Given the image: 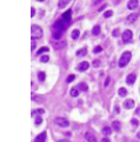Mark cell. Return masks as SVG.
<instances>
[{
	"label": "cell",
	"mask_w": 140,
	"mask_h": 142,
	"mask_svg": "<svg viewBox=\"0 0 140 142\" xmlns=\"http://www.w3.org/2000/svg\"><path fill=\"white\" fill-rule=\"evenodd\" d=\"M86 54H87V47H84V48H81L80 51H78L77 52L78 57H84V55H86Z\"/></svg>",
	"instance_id": "19"
},
{
	"label": "cell",
	"mask_w": 140,
	"mask_h": 142,
	"mask_svg": "<svg viewBox=\"0 0 140 142\" xmlns=\"http://www.w3.org/2000/svg\"><path fill=\"white\" fill-rule=\"evenodd\" d=\"M70 94H71L72 98H77L78 95H79V89L78 88H72L71 89V92H70Z\"/></svg>",
	"instance_id": "21"
},
{
	"label": "cell",
	"mask_w": 140,
	"mask_h": 142,
	"mask_svg": "<svg viewBox=\"0 0 140 142\" xmlns=\"http://www.w3.org/2000/svg\"><path fill=\"white\" fill-rule=\"evenodd\" d=\"M112 35L113 36H118V35H119V29H114V31L112 32Z\"/></svg>",
	"instance_id": "33"
},
{
	"label": "cell",
	"mask_w": 140,
	"mask_h": 142,
	"mask_svg": "<svg viewBox=\"0 0 140 142\" xmlns=\"http://www.w3.org/2000/svg\"><path fill=\"white\" fill-rule=\"evenodd\" d=\"M71 19H72V11H70V9L66 11L65 13H63V15H61V20H63L66 25L71 22Z\"/></svg>",
	"instance_id": "6"
},
{
	"label": "cell",
	"mask_w": 140,
	"mask_h": 142,
	"mask_svg": "<svg viewBox=\"0 0 140 142\" xmlns=\"http://www.w3.org/2000/svg\"><path fill=\"white\" fill-rule=\"evenodd\" d=\"M58 142H70V141H68V140H65V139H64V140H59Z\"/></svg>",
	"instance_id": "42"
},
{
	"label": "cell",
	"mask_w": 140,
	"mask_h": 142,
	"mask_svg": "<svg viewBox=\"0 0 140 142\" xmlns=\"http://www.w3.org/2000/svg\"><path fill=\"white\" fill-rule=\"evenodd\" d=\"M44 109L42 108H38V109H34V111L32 112V116H36V115H39L40 116V114H44Z\"/></svg>",
	"instance_id": "17"
},
{
	"label": "cell",
	"mask_w": 140,
	"mask_h": 142,
	"mask_svg": "<svg viewBox=\"0 0 140 142\" xmlns=\"http://www.w3.org/2000/svg\"><path fill=\"white\" fill-rule=\"evenodd\" d=\"M31 36L32 39H38L42 36V28L38 25H32L31 27Z\"/></svg>",
	"instance_id": "2"
},
{
	"label": "cell",
	"mask_w": 140,
	"mask_h": 142,
	"mask_svg": "<svg viewBox=\"0 0 140 142\" xmlns=\"http://www.w3.org/2000/svg\"><path fill=\"white\" fill-rule=\"evenodd\" d=\"M134 100H132V99H128V100H126V101L124 102V107L126 108V109H132L133 107H134Z\"/></svg>",
	"instance_id": "10"
},
{
	"label": "cell",
	"mask_w": 140,
	"mask_h": 142,
	"mask_svg": "<svg viewBox=\"0 0 140 142\" xmlns=\"http://www.w3.org/2000/svg\"><path fill=\"white\" fill-rule=\"evenodd\" d=\"M34 122H35V124H41L42 123V119H41V116H36Z\"/></svg>",
	"instance_id": "30"
},
{
	"label": "cell",
	"mask_w": 140,
	"mask_h": 142,
	"mask_svg": "<svg viewBox=\"0 0 140 142\" xmlns=\"http://www.w3.org/2000/svg\"><path fill=\"white\" fill-rule=\"evenodd\" d=\"M74 79H75V76L73 75V74H71V75H68V78L66 79V81H67L68 84H70V82H72V81L74 80Z\"/></svg>",
	"instance_id": "31"
},
{
	"label": "cell",
	"mask_w": 140,
	"mask_h": 142,
	"mask_svg": "<svg viewBox=\"0 0 140 142\" xmlns=\"http://www.w3.org/2000/svg\"><path fill=\"white\" fill-rule=\"evenodd\" d=\"M32 99H33V100H41V98H38L35 94H32Z\"/></svg>",
	"instance_id": "34"
},
{
	"label": "cell",
	"mask_w": 140,
	"mask_h": 142,
	"mask_svg": "<svg viewBox=\"0 0 140 142\" xmlns=\"http://www.w3.org/2000/svg\"><path fill=\"white\" fill-rule=\"evenodd\" d=\"M66 46V42L65 41H63V42H60V44H54V47L57 49H60V48H63V47H65Z\"/></svg>",
	"instance_id": "26"
},
{
	"label": "cell",
	"mask_w": 140,
	"mask_h": 142,
	"mask_svg": "<svg viewBox=\"0 0 140 142\" xmlns=\"http://www.w3.org/2000/svg\"><path fill=\"white\" fill-rule=\"evenodd\" d=\"M137 136H138V139H140V132L138 133V135H137Z\"/></svg>",
	"instance_id": "43"
},
{
	"label": "cell",
	"mask_w": 140,
	"mask_h": 142,
	"mask_svg": "<svg viewBox=\"0 0 140 142\" xmlns=\"http://www.w3.org/2000/svg\"><path fill=\"white\" fill-rule=\"evenodd\" d=\"M36 1H40V2H42V1H45V0H36Z\"/></svg>",
	"instance_id": "44"
},
{
	"label": "cell",
	"mask_w": 140,
	"mask_h": 142,
	"mask_svg": "<svg viewBox=\"0 0 140 142\" xmlns=\"http://www.w3.org/2000/svg\"><path fill=\"white\" fill-rule=\"evenodd\" d=\"M65 28H66V24L61 19L53 24V32H60V33H63L65 31Z\"/></svg>",
	"instance_id": "3"
},
{
	"label": "cell",
	"mask_w": 140,
	"mask_h": 142,
	"mask_svg": "<svg viewBox=\"0 0 140 142\" xmlns=\"http://www.w3.org/2000/svg\"><path fill=\"white\" fill-rule=\"evenodd\" d=\"M54 123L60 126V127H64V128H66L70 126V122H68L67 119H65V117H55L54 119Z\"/></svg>",
	"instance_id": "5"
},
{
	"label": "cell",
	"mask_w": 140,
	"mask_h": 142,
	"mask_svg": "<svg viewBox=\"0 0 140 142\" xmlns=\"http://www.w3.org/2000/svg\"><path fill=\"white\" fill-rule=\"evenodd\" d=\"M65 135H66L67 138H71V135H72V134H71V133H68V132H67V133H65Z\"/></svg>",
	"instance_id": "40"
},
{
	"label": "cell",
	"mask_w": 140,
	"mask_h": 142,
	"mask_svg": "<svg viewBox=\"0 0 140 142\" xmlns=\"http://www.w3.org/2000/svg\"><path fill=\"white\" fill-rule=\"evenodd\" d=\"M45 78H46V74L44 72H39V73H38V79H39V81H44Z\"/></svg>",
	"instance_id": "24"
},
{
	"label": "cell",
	"mask_w": 140,
	"mask_h": 142,
	"mask_svg": "<svg viewBox=\"0 0 140 142\" xmlns=\"http://www.w3.org/2000/svg\"><path fill=\"white\" fill-rule=\"evenodd\" d=\"M111 133H112V128H111V127H104V128H103V134H104V135L108 136Z\"/></svg>",
	"instance_id": "22"
},
{
	"label": "cell",
	"mask_w": 140,
	"mask_h": 142,
	"mask_svg": "<svg viewBox=\"0 0 140 142\" xmlns=\"http://www.w3.org/2000/svg\"><path fill=\"white\" fill-rule=\"evenodd\" d=\"M118 94H119V96L124 98V96H126V95H127V89H125V88H119V90H118Z\"/></svg>",
	"instance_id": "23"
},
{
	"label": "cell",
	"mask_w": 140,
	"mask_h": 142,
	"mask_svg": "<svg viewBox=\"0 0 140 142\" xmlns=\"http://www.w3.org/2000/svg\"><path fill=\"white\" fill-rule=\"evenodd\" d=\"M108 84H109V78H107V79H106V81H105V87H107V86H108Z\"/></svg>",
	"instance_id": "37"
},
{
	"label": "cell",
	"mask_w": 140,
	"mask_h": 142,
	"mask_svg": "<svg viewBox=\"0 0 140 142\" xmlns=\"http://www.w3.org/2000/svg\"><path fill=\"white\" fill-rule=\"evenodd\" d=\"M99 65H100V61H97V60H95V61H93V66H94V67L99 66Z\"/></svg>",
	"instance_id": "35"
},
{
	"label": "cell",
	"mask_w": 140,
	"mask_h": 142,
	"mask_svg": "<svg viewBox=\"0 0 140 142\" xmlns=\"http://www.w3.org/2000/svg\"><path fill=\"white\" fill-rule=\"evenodd\" d=\"M48 60H50V57H47V55H44V57H41V58H40L41 62H47Z\"/></svg>",
	"instance_id": "32"
},
{
	"label": "cell",
	"mask_w": 140,
	"mask_h": 142,
	"mask_svg": "<svg viewBox=\"0 0 140 142\" xmlns=\"http://www.w3.org/2000/svg\"><path fill=\"white\" fill-rule=\"evenodd\" d=\"M114 111H115V113H119L120 109H119V107H115V108H114Z\"/></svg>",
	"instance_id": "41"
},
{
	"label": "cell",
	"mask_w": 140,
	"mask_h": 142,
	"mask_svg": "<svg viewBox=\"0 0 140 142\" xmlns=\"http://www.w3.org/2000/svg\"><path fill=\"white\" fill-rule=\"evenodd\" d=\"M137 80V75L136 74H133V73H131V74H128L126 78V82L127 85H133L134 82H136Z\"/></svg>",
	"instance_id": "9"
},
{
	"label": "cell",
	"mask_w": 140,
	"mask_h": 142,
	"mask_svg": "<svg viewBox=\"0 0 140 142\" xmlns=\"http://www.w3.org/2000/svg\"><path fill=\"white\" fill-rule=\"evenodd\" d=\"M112 15H113V12H112V11H107V12H105V14H104L105 18H111Z\"/></svg>",
	"instance_id": "28"
},
{
	"label": "cell",
	"mask_w": 140,
	"mask_h": 142,
	"mask_svg": "<svg viewBox=\"0 0 140 142\" xmlns=\"http://www.w3.org/2000/svg\"><path fill=\"white\" fill-rule=\"evenodd\" d=\"M90 68V63L87 61H82V62H80L79 65H78V67H77V69L78 71H80V72H85V71H87Z\"/></svg>",
	"instance_id": "7"
},
{
	"label": "cell",
	"mask_w": 140,
	"mask_h": 142,
	"mask_svg": "<svg viewBox=\"0 0 140 142\" xmlns=\"http://www.w3.org/2000/svg\"><path fill=\"white\" fill-rule=\"evenodd\" d=\"M112 128L114 129V130H120V128H121V126H120V122L119 121H113L112 122Z\"/></svg>",
	"instance_id": "18"
},
{
	"label": "cell",
	"mask_w": 140,
	"mask_h": 142,
	"mask_svg": "<svg viewBox=\"0 0 140 142\" xmlns=\"http://www.w3.org/2000/svg\"><path fill=\"white\" fill-rule=\"evenodd\" d=\"M132 39H133V33H132V31L126 29V31L122 33V41H124L125 44H130L132 41Z\"/></svg>",
	"instance_id": "4"
},
{
	"label": "cell",
	"mask_w": 140,
	"mask_h": 142,
	"mask_svg": "<svg viewBox=\"0 0 140 142\" xmlns=\"http://www.w3.org/2000/svg\"><path fill=\"white\" fill-rule=\"evenodd\" d=\"M34 14H35V9L32 8L31 9V17H34Z\"/></svg>",
	"instance_id": "38"
},
{
	"label": "cell",
	"mask_w": 140,
	"mask_h": 142,
	"mask_svg": "<svg viewBox=\"0 0 140 142\" xmlns=\"http://www.w3.org/2000/svg\"><path fill=\"white\" fill-rule=\"evenodd\" d=\"M92 34H93V35H99L100 34V26L99 25H97V26L93 27V29H92Z\"/></svg>",
	"instance_id": "20"
},
{
	"label": "cell",
	"mask_w": 140,
	"mask_h": 142,
	"mask_svg": "<svg viewBox=\"0 0 140 142\" xmlns=\"http://www.w3.org/2000/svg\"><path fill=\"white\" fill-rule=\"evenodd\" d=\"M103 0H93V5H98V4H100Z\"/></svg>",
	"instance_id": "36"
},
{
	"label": "cell",
	"mask_w": 140,
	"mask_h": 142,
	"mask_svg": "<svg viewBox=\"0 0 140 142\" xmlns=\"http://www.w3.org/2000/svg\"><path fill=\"white\" fill-rule=\"evenodd\" d=\"M71 36H72L73 40H77L78 38L80 36V31H79V29H73V31H72V34H71Z\"/></svg>",
	"instance_id": "15"
},
{
	"label": "cell",
	"mask_w": 140,
	"mask_h": 142,
	"mask_svg": "<svg viewBox=\"0 0 140 142\" xmlns=\"http://www.w3.org/2000/svg\"><path fill=\"white\" fill-rule=\"evenodd\" d=\"M138 17H139V13H131L130 15H127V17H126V21L127 22L136 21L137 19H138Z\"/></svg>",
	"instance_id": "11"
},
{
	"label": "cell",
	"mask_w": 140,
	"mask_h": 142,
	"mask_svg": "<svg viewBox=\"0 0 140 142\" xmlns=\"http://www.w3.org/2000/svg\"><path fill=\"white\" fill-rule=\"evenodd\" d=\"M85 139L87 140V142H97V138L92 133H90V132H87L85 134Z\"/></svg>",
	"instance_id": "12"
},
{
	"label": "cell",
	"mask_w": 140,
	"mask_h": 142,
	"mask_svg": "<svg viewBox=\"0 0 140 142\" xmlns=\"http://www.w3.org/2000/svg\"><path fill=\"white\" fill-rule=\"evenodd\" d=\"M131 58H132V54L131 52H124V53L121 54V57H120V59H119V67H125L128 63V62L131 61Z\"/></svg>",
	"instance_id": "1"
},
{
	"label": "cell",
	"mask_w": 140,
	"mask_h": 142,
	"mask_svg": "<svg viewBox=\"0 0 140 142\" xmlns=\"http://www.w3.org/2000/svg\"><path fill=\"white\" fill-rule=\"evenodd\" d=\"M131 123H132V126H133L134 128H137V127L139 126V121H138V119H132Z\"/></svg>",
	"instance_id": "27"
},
{
	"label": "cell",
	"mask_w": 140,
	"mask_h": 142,
	"mask_svg": "<svg viewBox=\"0 0 140 142\" xmlns=\"http://www.w3.org/2000/svg\"><path fill=\"white\" fill-rule=\"evenodd\" d=\"M45 140H46V132H42L35 138L34 142H45Z\"/></svg>",
	"instance_id": "13"
},
{
	"label": "cell",
	"mask_w": 140,
	"mask_h": 142,
	"mask_svg": "<svg viewBox=\"0 0 140 142\" xmlns=\"http://www.w3.org/2000/svg\"><path fill=\"white\" fill-rule=\"evenodd\" d=\"M138 6H139V1L138 0H128V2H127L128 9H136Z\"/></svg>",
	"instance_id": "8"
},
{
	"label": "cell",
	"mask_w": 140,
	"mask_h": 142,
	"mask_svg": "<svg viewBox=\"0 0 140 142\" xmlns=\"http://www.w3.org/2000/svg\"><path fill=\"white\" fill-rule=\"evenodd\" d=\"M48 51H50V48H48V47H46V46H45V47H41V48L38 51V55L45 53V52H48Z\"/></svg>",
	"instance_id": "25"
},
{
	"label": "cell",
	"mask_w": 140,
	"mask_h": 142,
	"mask_svg": "<svg viewBox=\"0 0 140 142\" xmlns=\"http://www.w3.org/2000/svg\"><path fill=\"white\" fill-rule=\"evenodd\" d=\"M101 142H111V141H109L108 138H104L103 140H101Z\"/></svg>",
	"instance_id": "39"
},
{
	"label": "cell",
	"mask_w": 140,
	"mask_h": 142,
	"mask_svg": "<svg viewBox=\"0 0 140 142\" xmlns=\"http://www.w3.org/2000/svg\"><path fill=\"white\" fill-rule=\"evenodd\" d=\"M71 0H59V2H58V7L60 9H63V8H65L66 6L68 5V2H70Z\"/></svg>",
	"instance_id": "14"
},
{
	"label": "cell",
	"mask_w": 140,
	"mask_h": 142,
	"mask_svg": "<svg viewBox=\"0 0 140 142\" xmlns=\"http://www.w3.org/2000/svg\"><path fill=\"white\" fill-rule=\"evenodd\" d=\"M101 51H103V48H101V46H97V47H95L94 49H93V53H100V52H101Z\"/></svg>",
	"instance_id": "29"
},
{
	"label": "cell",
	"mask_w": 140,
	"mask_h": 142,
	"mask_svg": "<svg viewBox=\"0 0 140 142\" xmlns=\"http://www.w3.org/2000/svg\"><path fill=\"white\" fill-rule=\"evenodd\" d=\"M79 90H81V92H87V89H88V87H87V85L85 84V82H81V84L78 85L77 87Z\"/></svg>",
	"instance_id": "16"
}]
</instances>
